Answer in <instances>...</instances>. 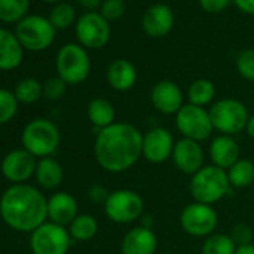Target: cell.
<instances>
[{
    "label": "cell",
    "mask_w": 254,
    "mask_h": 254,
    "mask_svg": "<svg viewBox=\"0 0 254 254\" xmlns=\"http://www.w3.org/2000/svg\"><path fill=\"white\" fill-rule=\"evenodd\" d=\"M166 254H172V253H166Z\"/></svg>",
    "instance_id": "ee69618b"
},
{
    "label": "cell",
    "mask_w": 254,
    "mask_h": 254,
    "mask_svg": "<svg viewBox=\"0 0 254 254\" xmlns=\"http://www.w3.org/2000/svg\"><path fill=\"white\" fill-rule=\"evenodd\" d=\"M226 172L233 189H247L254 183V163L248 159H239Z\"/></svg>",
    "instance_id": "4316f807"
},
{
    "label": "cell",
    "mask_w": 254,
    "mask_h": 254,
    "mask_svg": "<svg viewBox=\"0 0 254 254\" xmlns=\"http://www.w3.org/2000/svg\"><path fill=\"white\" fill-rule=\"evenodd\" d=\"M56 69L57 76H60L66 84H81L88 78L91 70L88 53L78 44H66L57 53Z\"/></svg>",
    "instance_id": "52a82bcc"
},
{
    "label": "cell",
    "mask_w": 254,
    "mask_h": 254,
    "mask_svg": "<svg viewBox=\"0 0 254 254\" xmlns=\"http://www.w3.org/2000/svg\"><path fill=\"white\" fill-rule=\"evenodd\" d=\"M75 33L81 47L88 50H100L109 42L111 27L99 12L91 11L76 20Z\"/></svg>",
    "instance_id": "7c38bea8"
},
{
    "label": "cell",
    "mask_w": 254,
    "mask_h": 254,
    "mask_svg": "<svg viewBox=\"0 0 254 254\" xmlns=\"http://www.w3.org/2000/svg\"><path fill=\"white\" fill-rule=\"evenodd\" d=\"M236 70L238 73L247 79L254 81V50H244L236 56Z\"/></svg>",
    "instance_id": "d6a6232c"
},
{
    "label": "cell",
    "mask_w": 254,
    "mask_h": 254,
    "mask_svg": "<svg viewBox=\"0 0 254 254\" xmlns=\"http://www.w3.org/2000/svg\"><path fill=\"white\" fill-rule=\"evenodd\" d=\"M35 177L41 187L47 190H54L63 181V166L53 157L39 159Z\"/></svg>",
    "instance_id": "603a6c76"
},
{
    "label": "cell",
    "mask_w": 254,
    "mask_h": 254,
    "mask_svg": "<svg viewBox=\"0 0 254 254\" xmlns=\"http://www.w3.org/2000/svg\"><path fill=\"white\" fill-rule=\"evenodd\" d=\"M87 117L97 132L115 123V108L105 97H94L87 106Z\"/></svg>",
    "instance_id": "cb8c5ba5"
},
{
    "label": "cell",
    "mask_w": 254,
    "mask_h": 254,
    "mask_svg": "<svg viewBox=\"0 0 254 254\" xmlns=\"http://www.w3.org/2000/svg\"><path fill=\"white\" fill-rule=\"evenodd\" d=\"M18 100L9 90L0 88V126L11 121L18 109Z\"/></svg>",
    "instance_id": "1f68e13d"
},
{
    "label": "cell",
    "mask_w": 254,
    "mask_h": 254,
    "mask_svg": "<svg viewBox=\"0 0 254 254\" xmlns=\"http://www.w3.org/2000/svg\"><path fill=\"white\" fill-rule=\"evenodd\" d=\"M235 254H254V244H245V245H238Z\"/></svg>",
    "instance_id": "60d3db41"
},
{
    "label": "cell",
    "mask_w": 254,
    "mask_h": 254,
    "mask_svg": "<svg viewBox=\"0 0 254 254\" xmlns=\"http://www.w3.org/2000/svg\"><path fill=\"white\" fill-rule=\"evenodd\" d=\"M21 142L23 148L33 154L36 159L51 157L60 145L59 127L47 118L32 120L24 127Z\"/></svg>",
    "instance_id": "277c9868"
},
{
    "label": "cell",
    "mask_w": 254,
    "mask_h": 254,
    "mask_svg": "<svg viewBox=\"0 0 254 254\" xmlns=\"http://www.w3.org/2000/svg\"><path fill=\"white\" fill-rule=\"evenodd\" d=\"M238 245L227 233H212L206 236L200 247V254H235Z\"/></svg>",
    "instance_id": "83f0119b"
},
{
    "label": "cell",
    "mask_w": 254,
    "mask_h": 254,
    "mask_svg": "<svg viewBox=\"0 0 254 254\" xmlns=\"http://www.w3.org/2000/svg\"><path fill=\"white\" fill-rule=\"evenodd\" d=\"M230 236L236 242V245H245L253 242V230L245 223H238L236 226H233Z\"/></svg>",
    "instance_id": "d590c367"
},
{
    "label": "cell",
    "mask_w": 254,
    "mask_h": 254,
    "mask_svg": "<svg viewBox=\"0 0 254 254\" xmlns=\"http://www.w3.org/2000/svg\"><path fill=\"white\" fill-rule=\"evenodd\" d=\"M76 18V12L72 5L69 3H57L51 12H50V23L54 26V29H67L73 24Z\"/></svg>",
    "instance_id": "4dcf8cb0"
},
{
    "label": "cell",
    "mask_w": 254,
    "mask_h": 254,
    "mask_svg": "<svg viewBox=\"0 0 254 254\" xmlns=\"http://www.w3.org/2000/svg\"><path fill=\"white\" fill-rule=\"evenodd\" d=\"M30 8V0H0V21L2 23H20L26 18Z\"/></svg>",
    "instance_id": "f1b7e54d"
},
{
    "label": "cell",
    "mask_w": 254,
    "mask_h": 254,
    "mask_svg": "<svg viewBox=\"0 0 254 254\" xmlns=\"http://www.w3.org/2000/svg\"><path fill=\"white\" fill-rule=\"evenodd\" d=\"M23 62V47L17 36L0 29V70H14Z\"/></svg>",
    "instance_id": "7402d4cb"
},
{
    "label": "cell",
    "mask_w": 254,
    "mask_h": 254,
    "mask_svg": "<svg viewBox=\"0 0 254 254\" xmlns=\"http://www.w3.org/2000/svg\"><path fill=\"white\" fill-rule=\"evenodd\" d=\"M120 248L121 254H156L159 238L153 229L136 226L124 235Z\"/></svg>",
    "instance_id": "e0dca14e"
},
{
    "label": "cell",
    "mask_w": 254,
    "mask_h": 254,
    "mask_svg": "<svg viewBox=\"0 0 254 254\" xmlns=\"http://www.w3.org/2000/svg\"><path fill=\"white\" fill-rule=\"evenodd\" d=\"M72 241H91L99 230V223L91 214H78V217L67 226Z\"/></svg>",
    "instance_id": "d4e9b609"
},
{
    "label": "cell",
    "mask_w": 254,
    "mask_h": 254,
    "mask_svg": "<svg viewBox=\"0 0 254 254\" xmlns=\"http://www.w3.org/2000/svg\"><path fill=\"white\" fill-rule=\"evenodd\" d=\"M181 229L194 238H206L215 233L218 226V214L212 205H205L199 202H191L186 205L180 214Z\"/></svg>",
    "instance_id": "30bf717a"
},
{
    "label": "cell",
    "mask_w": 254,
    "mask_h": 254,
    "mask_svg": "<svg viewBox=\"0 0 254 254\" xmlns=\"http://www.w3.org/2000/svg\"><path fill=\"white\" fill-rule=\"evenodd\" d=\"M151 105L163 115H177V112L186 105L181 87L169 79H163L154 84L150 93Z\"/></svg>",
    "instance_id": "2e32d148"
},
{
    "label": "cell",
    "mask_w": 254,
    "mask_h": 254,
    "mask_svg": "<svg viewBox=\"0 0 254 254\" xmlns=\"http://www.w3.org/2000/svg\"><path fill=\"white\" fill-rule=\"evenodd\" d=\"M36 166V157L27 150L21 148L12 150L3 157L0 171H2V175L12 184H26V181H29L35 175Z\"/></svg>",
    "instance_id": "5bb4252c"
},
{
    "label": "cell",
    "mask_w": 254,
    "mask_h": 254,
    "mask_svg": "<svg viewBox=\"0 0 254 254\" xmlns=\"http://www.w3.org/2000/svg\"><path fill=\"white\" fill-rule=\"evenodd\" d=\"M14 94L20 103L24 105L35 103L44 96V84H41L35 78H24L17 84Z\"/></svg>",
    "instance_id": "f546056e"
},
{
    "label": "cell",
    "mask_w": 254,
    "mask_h": 254,
    "mask_svg": "<svg viewBox=\"0 0 254 254\" xmlns=\"http://www.w3.org/2000/svg\"><path fill=\"white\" fill-rule=\"evenodd\" d=\"M235 6L248 15H254V0H233Z\"/></svg>",
    "instance_id": "f35d334b"
},
{
    "label": "cell",
    "mask_w": 254,
    "mask_h": 254,
    "mask_svg": "<svg viewBox=\"0 0 254 254\" xmlns=\"http://www.w3.org/2000/svg\"><path fill=\"white\" fill-rule=\"evenodd\" d=\"M209 159L214 166L227 171L241 159V150L238 142L233 136L229 135H218L215 136L208 150Z\"/></svg>",
    "instance_id": "d6986e66"
},
{
    "label": "cell",
    "mask_w": 254,
    "mask_h": 254,
    "mask_svg": "<svg viewBox=\"0 0 254 254\" xmlns=\"http://www.w3.org/2000/svg\"><path fill=\"white\" fill-rule=\"evenodd\" d=\"M175 126L183 138L193 139L196 142H203L209 139L214 132L209 111L190 103H186L177 112Z\"/></svg>",
    "instance_id": "ba28073f"
},
{
    "label": "cell",
    "mask_w": 254,
    "mask_h": 254,
    "mask_svg": "<svg viewBox=\"0 0 254 254\" xmlns=\"http://www.w3.org/2000/svg\"><path fill=\"white\" fill-rule=\"evenodd\" d=\"M144 133L132 123H114L96 135L94 159L109 174H121L133 168L142 157Z\"/></svg>",
    "instance_id": "6da1fadb"
},
{
    "label": "cell",
    "mask_w": 254,
    "mask_h": 254,
    "mask_svg": "<svg viewBox=\"0 0 254 254\" xmlns=\"http://www.w3.org/2000/svg\"><path fill=\"white\" fill-rule=\"evenodd\" d=\"M111 191H108V189L102 184H93L90 189H88V199L93 202V203H97V205H105L108 196H109Z\"/></svg>",
    "instance_id": "74e56055"
},
{
    "label": "cell",
    "mask_w": 254,
    "mask_h": 254,
    "mask_svg": "<svg viewBox=\"0 0 254 254\" xmlns=\"http://www.w3.org/2000/svg\"><path fill=\"white\" fill-rule=\"evenodd\" d=\"M72 238L67 227L47 221L32 232L30 248L33 254H67Z\"/></svg>",
    "instance_id": "8fae6325"
},
{
    "label": "cell",
    "mask_w": 254,
    "mask_h": 254,
    "mask_svg": "<svg viewBox=\"0 0 254 254\" xmlns=\"http://www.w3.org/2000/svg\"><path fill=\"white\" fill-rule=\"evenodd\" d=\"M209 117L214 126V130L220 132V135L235 136L245 130L250 114L247 106L233 97H226L214 102L211 105Z\"/></svg>",
    "instance_id": "5b68a950"
},
{
    "label": "cell",
    "mask_w": 254,
    "mask_h": 254,
    "mask_svg": "<svg viewBox=\"0 0 254 254\" xmlns=\"http://www.w3.org/2000/svg\"><path fill=\"white\" fill-rule=\"evenodd\" d=\"M232 186L227 172L214 165H205L190 180V194L194 202L214 205L224 199Z\"/></svg>",
    "instance_id": "3957f363"
},
{
    "label": "cell",
    "mask_w": 254,
    "mask_h": 254,
    "mask_svg": "<svg viewBox=\"0 0 254 254\" xmlns=\"http://www.w3.org/2000/svg\"><path fill=\"white\" fill-rule=\"evenodd\" d=\"M138 79L136 67L132 62L126 59L114 60L106 69V81L115 91H129L135 87Z\"/></svg>",
    "instance_id": "44dd1931"
},
{
    "label": "cell",
    "mask_w": 254,
    "mask_h": 254,
    "mask_svg": "<svg viewBox=\"0 0 254 254\" xmlns=\"http://www.w3.org/2000/svg\"><path fill=\"white\" fill-rule=\"evenodd\" d=\"M45 2H48V3H57V2H60V0H45Z\"/></svg>",
    "instance_id": "7bdbcfd3"
},
{
    "label": "cell",
    "mask_w": 254,
    "mask_h": 254,
    "mask_svg": "<svg viewBox=\"0 0 254 254\" xmlns=\"http://www.w3.org/2000/svg\"><path fill=\"white\" fill-rule=\"evenodd\" d=\"M175 142L177 141L168 129L153 127L147 133H144L142 157L153 165H162L172 159Z\"/></svg>",
    "instance_id": "4fadbf2b"
},
{
    "label": "cell",
    "mask_w": 254,
    "mask_h": 254,
    "mask_svg": "<svg viewBox=\"0 0 254 254\" xmlns=\"http://www.w3.org/2000/svg\"><path fill=\"white\" fill-rule=\"evenodd\" d=\"M245 132H247V135L251 139H254V115H250L248 123H247V127H245Z\"/></svg>",
    "instance_id": "b9f144b4"
},
{
    "label": "cell",
    "mask_w": 254,
    "mask_h": 254,
    "mask_svg": "<svg viewBox=\"0 0 254 254\" xmlns=\"http://www.w3.org/2000/svg\"><path fill=\"white\" fill-rule=\"evenodd\" d=\"M233 3V0H199L200 8L208 14H220Z\"/></svg>",
    "instance_id": "8d00e7d4"
},
{
    "label": "cell",
    "mask_w": 254,
    "mask_h": 254,
    "mask_svg": "<svg viewBox=\"0 0 254 254\" xmlns=\"http://www.w3.org/2000/svg\"><path fill=\"white\" fill-rule=\"evenodd\" d=\"M215 99V85L212 81L200 78L190 84L187 90V100L190 105L205 108Z\"/></svg>",
    "instance_id": "484cf974"
},
{
    "label": "cell",
    "mask_w": 254,
    "mask_h": 254,
    "mask_svg": "<svg viewBox=\"0 0 254 254\" xmlns=\"http://www.w3.org/2000/svg\"><path fill=\"white\" fill-rule=\"evenodd\" d=\"M0 217L11 229L32 233L48 218V199L30 184H12L0 197Z\"/></svg>",
    "instance_id": "7a4b0ae2"
},
{
    "label": "cell",
    "mask_w": 254,
    "mask_h": 254,
    "mask_svg": "<svg viewBox=\"0 0 254 254\" xmlns=\"http://www.w3.org/2000/svg\"><path fill=\"white\" fill-rule=\"evenodd\" d=\"M175 23L172 9L166 3L151 5L142 15V29L150 38H165Z\"/></svg>",
    "instance_id": "ac0fdd59"
},
{
    "label": "cell",
    "mask_w": 254,
    "mask_h": 254,
    "mask_svg": "<svg viewBox=\"0 0 254 254\" xmlns=\"http://www.w3.org/2000/svg\"><path fill=\"white\" fill-rule=\"evenodd\" d=\"M66 87L67 84L60 76L50 78L44 84V97L48 100H60L66 93Z\"/></svg>",
    "instance_id": "e575fe53"
},
{
    "label": "cell",
    "mask_w": 254,
    "mask_h": 254,
    "mask_svg": "<svg viewBox=\"0 0 254 254\" xmlns=\"http://www.w3.org/2000/svg\"><path fill=\"white\" fill-rule=\"evenodd\" d=\"M144 211V197L130 189H118L111 191L103 205L106 218L117 224H130L136 220H141Z\"/></svg>",
    "instance_id": "8992f818"
},
{
    "label": "cell",
    "mask_w": 254,
    "mask_h": 254,
    "mask_svg": "<svg viewBox=\"0 0 254 254\" xmlns=\"http://www.w3.org/2000/svg\"><path fill=\"white\" fill-rule=\"evenodd\" d=\"M76 2L82 8L88 9L90 12L94 11V9H97V8H100V5H102V0H76Z\"/></svg>",
    "instance_id": "ab89813d"
},
{
    "label": "cell",
    "mask_w": 254,
    "mask_h": 254,
    "mask_svg": "<svg viewBox=\"0 0 254 254\" xmlns=\"http://www.w3.org/2000/svg\"><path fill=\"white\" fill-rule=\"evenodd\" d=\"M78 217L76 199L67 191H57L48 199V220L67 227Z\"/></svg>",
    "instance_id": "ffe728a7"
},
{
    "label": "cell",
    "mask_w": 254,
    "mask_h": 254,
    "mask_svg": "<svg viewBox=\"0 0 254 254\" xmlns=\"http://www.w3.org/2000/svg\"><path fill=\"white\" fill-rule=\"evenodd\" d=\"M172 162L180 172L193 177L205 166V151L200 142L181 138L175 142Z\"/></svg>",
    "instance_id": "9a60e30c"
},
{
    "label": "cell",
    "mask_w": 254,
    "mask_h": 254,
    "mask_svg": "<svg viewBox=\"0 0 254 254\" xmlns=\"http://www.w3.org/2000/svg\"><path fill=\"white\" fill-rule=\"evenodd\" d=\"M99 14L108 23L118 21L126 14V2L124 0H103Z\"/></svg>",
    "instance_id": "836d02e7"
},
{
    "label": "cell",
    "mask_w": 254,
    "mask_h": 254,
    "mask_svg": "<svg viewBox=\"0 0 254 254\" xmlns=\"http://www.w3.org/2000/svg\"><path fill=\"white\" fill-rule=\"evenodd\" d=\"M15 36L23 48L29 51H44L54 42L56 29L48 18L29 15L17 24Z\"/></svg>",
    "instance_id": "9c48e42d"
}]
</instances>
